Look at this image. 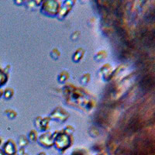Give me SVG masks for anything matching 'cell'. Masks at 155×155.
I'll return each instance as SVG.
<instances>
[{"label":"cell","instance_id":"cell-1","mask_svg":"<svg viewBox=\"0 0 155 155\" xmlns=\"http://www.w3.org/2000/svg\"><path fill=\"white\" fill-rule=\"evenodd\" d=\"M153 81L151 78H146V79H143V81H142V86L143 88H150V87L153 86Z\"/></svg>","mask_w":155,"mask_h":155}]
</instances>
